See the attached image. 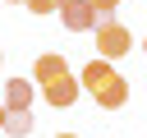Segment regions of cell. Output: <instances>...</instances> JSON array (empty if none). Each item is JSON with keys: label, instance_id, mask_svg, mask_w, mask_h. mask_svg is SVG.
I'll return each mask as SVG.
<instances>
[{"label": "cell", "instance_id": "1", "mask_svg": "<svg viewBox=\"0 0 147 138\" xmlns=\"http://www.w3.org/2000/svg\"><path fill=\"white\" fill-rule=\"evenodd\" d=\"M78 78H83V92H87V97H92V101H96L101 110H119V106L129 101V83H124V78L115 74V64H110L106 55L87 60Z\"/></svg>", "mask_w": 147, "mask_h": 138}, {"label": "cell", "instance_id": "2", "mask_svg": "<svg viewBox=\"0 0 147 138\" xmlns=\"http://www.w3.org/2000/svg\"><path fill=\"white\" fill-rule=\"evenodd\" d=\"M96 51H101L106 60H119V55H129V51H133V37H129V28H124L119 18H101V23H96Z\"/></svg>", "mask_w": 147, "mask_h": 138}, {"label": "cell", "instance_id": "3", "mask_svg": "<svg viewBox=\"0 0 147 138\" xmlns=\"http://www.w3.org/2000/svg\"><path fill=\"white\" fill-rule=\"evenodd\" d=\"M60 23H64V32H96L101 14L92 9V0H69L60 9Z\"/></svg>", "mask_w": 147, "mask_h": 138}, {"label": "cell", "instance_id": "4", "mask_svg": "<svg viewBox=\"0 0 147 138\" xmlns=\"http://www.w3.org/2000/svg\"><path fill=\"white\" fill-rule=\"evenodd\" d=\"M78 92H83V78H74V74H64V78H55V83H41V97H46V106H55V110L74 106Z\"/></svg>", "mask_w": 147, "mask_h": 138}, {"label": "cell", "instance_id": "5", "mask_svg": "<svg viewBox=\"0 0 147 138\" xmlns=\"http://www.w3.org/2000/svg\"><path fill=\"white\" fill-rule=\"evenodd\" d=\"M0 101H5L9 110H32V78H9Z\"/></svg>", "mask_w": 147, "mask_h": 138}, {"label": "cell", "instance_id": "6", "mask_svg": "<svg viewBox=\"0 0 147 138\" xmlns=\"http://www.w3.org/2000/svg\"><path fill=\"white\" fill-rule=\"evenodd\" d=\"M64 74H69V60L64 55H37V64H32V78L37 83H55Z\"/></svg>", "mask_w": 147, "mask_h": 138}, {"label": "cell", "instance_id": "7", "mask_svg": "<svg viewBox=\"0 0 147 138\" xmlns=\"http://www.w3.org/2000/svg\"><path fill=\"white\" fill-rule=\"evenodd\" d=\"M32 124H37L32 110H9V115H5V133H9V138H28Z\"/></svg>", "mask_w": 147, "mask_h": 138}, {"label": "cell", "instance_id": "8", "mask_svg": "<svg viewBox=\"0 0 147 138\" xmlns=\"http://www.w3.org/2000/svg\"><path fill=\"white\" fill-rule=\"evenodd\" d=\"M32 14H60V0H23Z\"/></svg>", "mask_w": 147, "mask_h": 138}, {"label": "cell", "instance_id": "9", "mask_svg": "<svg viewBox=\"0 0 147 138\" xmlns=\"http://www.w3.org/2000/svg\"><path fill=\"white\" fill-rule=\"evenodd\" d=\"M92 9H96L101 18H115V9H119V0H92Z\"/></svg>", "mask_w": 147, "mask_h": 138}, {"label": "cell", "instance_id": "10", "mask_svg": "<svg viewBox=\"0 0 147 138\" xmlns=\"http://www.w3.org/2000/svg\"><path fill=\"white\" fill-rule=\"evenodd\" d=\"M5 115H9V106H5V101H0V129H5Z\"/></svg>", "mask_w": 147, "mask_h": 138}, {"label": "cell", "instance_id": "11", "mask_svg": "<svg viewBox=\"0 0 147 138\" xmlns=\"http://www.w3.org/2000/svg\"><path fill=\"white\" fill-rule=\"evenodd\" d=\"M55 138H78V133H55Z\"/></svg>", "mask_w": 147, "mask_h": 138}, {"label": "cell", "instance_id": "12", "mask_svg": "<svg viewBox=\"0 0 147 138\" xmlns=\"http://www.w3.org/2000/svg\"><path fill=\"white\" fill-rule=\"evenodd\" d=\"M0 64H5V51H0Z\"/></svg>", "mask_w": 147, "mask_h": 138}, {"label": "cell", "instance_id": "13", "mask_svg": "<svg viewBox=\"0 0 147 138\" xmlns=\"http://www.w3.org/2000/svg\"><path fill=\"white\" fill-rule=\"evenodd\" d=\"M64 5H69V0H60V9H64Z\"/></svg>", "mask_w": 147, "mask_h": 138}, {"label": "cell", "instance_id": "14", "mask_svg": "<svg viewBox=\"0 0 147 138\" xmlns=\"http://www.w3.org/2000/svg\"><path fill=\"white\" fill-rule=\"evenodd\" d=\"M142 51H147V37H142Z\"/></svg>", "mask_w": 147, "mask_h": 138}]
</instances>
